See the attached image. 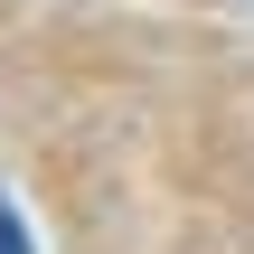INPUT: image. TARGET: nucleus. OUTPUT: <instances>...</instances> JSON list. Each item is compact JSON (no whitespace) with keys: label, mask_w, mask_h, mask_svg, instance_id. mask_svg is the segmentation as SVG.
Listing matches in <instances>:
<instances>
[{"label":"nucleus","mask_w":254,"mask_h":254,"mask_svg":"<svg viewBox=\"0 0 254 254\" xmlns=\"http://www.w3.org/2000/svg\"><path fill=\"white\" fill-rule=\"evenodd\" d=\"M0 254H38V245H28V226L9 217V198H0Z\"/></svg>","instance_id":"nucleus-1"}]
</instances>
